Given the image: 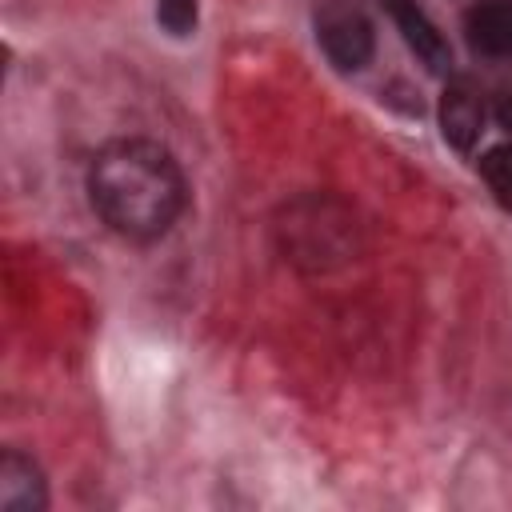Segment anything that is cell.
<instances>
[{
	"instance_id": "cell-8",
	"label": "cell",
	"mask_w": 512,
	"mask_h": 512,
	"mask_svg": "<svg viewBox=\"0 0 512 512\" xmlns=\"http://www.w3.org/2000/svg\"><path fill=\"white\" fill-rule=\"evenodd\" d=\"M156 20L172 36H188L200 20V0H156Z\"/></svg>"
},
{
	"instance_id": "cell-6",
	"label": "cell",
	"mask_w": 512,
	"mask_h": 512,
	"mask_svg": "<svg viewBox=\"0 0 512 512\" xmlns=\"http://www.w3.org/2000/svg\"><path fill=\"white\" fill-rule=\"evenodd\" d=\"M464 36L480 56H512V0H476L464 12Z\"/></svg>"
},
{
	"instance_id": "cell-4",
	"label": "cell",
	"mask_w": 512,
	"mask_h": 512,
	"mask_svg": "<svg viewBox=\"0 0 512 512\" xmlns=\"http://www.w3.org/2000/svg\"><path fill=\"white\" fill-rule=\"evenodd\" d=\"M44 508H48L44 472L36 468V460L8 448L0 460V512H44Z\"/></svg>"
},
{
	"instance_id": "cell-7",
	"label": "cell",
	"mask_w": 512,
	"mask_h": 512,
	"mask_svg": "<svg viewBox=\"0 0 512 512\" xmlns=\"http://www.w3.org/2000/svg\"><path fill=\"white\" fill-rule=\"evenodd\" d=\"M480 172L496 196V204L504 212H512V144H500V148H488L480 156Z\"/></svg>"
},
{
	"instance_id": "cell-3",
	"label": "cell",
	"mask_w": 512,
	"mask_h": 512,
	"mask_svg": "<svg viewBox=\"0 0 512 512\" xmlns=\"http://www.w3.org/2000/svg\"><path fill=\"white\" fill-rule=\"evenodd\" d=\"M384 4H388V12H392L396 28L404 32V44L416 52V60H420L424 68H432V72H448L452 48H448L444 32L428 20V12H424L416 0H384Z\"/></svg>"
},
{
	"instance_id": "cell-1",
	"label": "cell",
	"mask_w": 512,
	"mask_h": 512,
	"mask_svg": "<svg viewBox=\"0 0 512 512\" xmlns=\"http://www.w3.org/2000/svg\"><path fill=\"white\" fill-rule=\"evenodd\" d=\"M88 196L112 232L156 240L184 212V176L168 148L152 140H112L92 156Z\"/></svg>"
},
{
	"instance_id": "cell-5",
	"label": "cell",
	"mask_w": 512,
	"mask_h": 512,
	"mask_svg": "<svg viewBox=\"0 0 512 512\" xmlns=\"http://www.w3.org/2000/svg\"><path fill=\"white\" fill-rule=\"evenodd\" d=\"M440 132L456 152H472L484 132V104L464 80L448 84L440 96Z\"/></svg>"
},
{
	"instance_id": "cell-9",
	"label": "cell",
	"mask_w": 512,
	"mask_h": 512,
	"mask_svg": "<svg viewBox=\"0 0 512 512\" xmlns=\"http://www.w3.org/2000/svg\"><path fill=\"white\" fill-rule=\"evenodd\" d=\"M500 124L512 132V100H504V104H500Z\"/></svg>"
},
{
	"instance_id": "cell-2",
	"label": "cell",
	"mask_w": 512,
	"mask_h": 512,
	"mask_svg": "<svg viewBox=\"0 0 512 512\" xmlns=\"http://www.w3.org/2000/svg\"><path fill=\"white\" fill-rule=\"evenodd\" d=\"M312 24H316V40H320L324 56L340 72H360L372 60L376 36H372V24L360 12V4H352V0H320L316 12H312Z\"/></svg>"
}]
</instances>
